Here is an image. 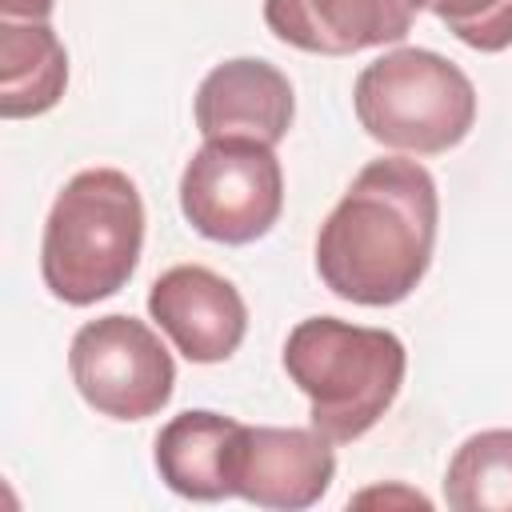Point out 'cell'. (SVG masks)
<instances>
[{
  "instance_id": "4fadbf2b",
  "label": "cell",
  "mask_w": 512,
  "mask_h": 512,
  "mask_svg": "<svg viewBox=\"0 0 512 512\" xmlns=\"http://www.w3.org/2000/svg\"><path fill=\"white\" fill-rule=\"evenodd\" d=\"M444 500L456 512H512V428H484L452 452Z\"/></svg>"
},
{
  "instance_id": "3957f363",
  "label": "cell",
  "mask_w": 512,
  "mask_h": 512,
  "mask_svg": "<svg viewBox=\"0 0 512 512\" xmlns=\"http://www.w3.org/2000/svg\"><path fill=\"white\" fill-rule=\"evenodd\" d=\"M284 372L308 396V420L332 444H352L400 396L408 352L388 328L308 316L284 340Z\"/></svg>"
},
{
  "instance_id": "6da1fadb",
  "label": "cell",
  "mask_w": 512,
  "mask_h": 512,
  "mask_svg": "<svg viewBox=\"0 0 512 512\" xmlns=\"http://www.w3.org/2000/svg\"><path fill=\"white\" fill-rule=\"evenodd\" d=\"M440 196L408 156L368 160L316 232V272L348 304L388 308L416 292L436 248Z\"/></svg>"
},
{
  "instance_id": "30bf717a",
  "label": "cell",
  "mask_w": 512,
  "mask_h": 512,
  "mask_svg": "<svg viewBox=\"0 0 512 512\" xmlns=\"http://www.w3.org/2000/svg\"><path fill=\"white\" fill-rule=\"evenodd\" d=\"M416 8V0H264V24L288 48L352 56L400 44L412 32Z\"/></svg>"
},
{
  "instance_id": "9c48e42d",
  "label": "cell",
  "mask_w": 512,
  "mask_h": 512,
  "mask_svg": "<svg viewBox=\"0 0 512 512\" xmlns=\"http://www.w3.org/2000/svg\"><path fill=\"white\" fill-rule=\"evenodd\" d=\"M192 112L204 140H256L276 148L292 128L296 100L288 76L276 64L260 56H236L200 80Z\"/></svg>"
},
{
  "instance_id": "277c9868",
  "label": "cell",
  "mask_w": 512,
  "mask_h": 512,
  "mask_svg": "<svg viewBox=\"0 0 512 512\" xmlns=\"http://www.w3.org/2000/svg\"><path fill=\"white\" fill-rule=\"evenodd\" d=\"M352 108L376 144L408 156H436L472 132L476 88L448 56L432 48H396L356 76Z\"/></svg>"
},
{
  "instance_id": "8fae6325",
  "label": "cell",
  "mask_w": 512,
  "mask_h": 512,
  "mask_svg": "<svg viewBox=\"0 0 512 512\" xmlns=\"http://www.w3.org/2000/svg\"><path fill=\"white\" fill-rule=\"evenodd\" d=\"M240 420L208 412V408H188L172 416L160 436H156V472L160 480L184 496V500H224L232 496L228 488V464H232V444H236Z\"/></svg>"
},
{
  "instance_id": "8992f818",
  "label": "cell",
  "mask_w": 512,
  "mask_h": 512,
  "mask_svg": "<svg viewBox=\"0 0 512 512\" xmlns=\"http://www.w3.org/2000/svg\"><path fill=\"white\" fill-rule=\"evenodd\" d=\"M68 372L88 408L108 420H148L172 400L176 364L164 340L136 316L112 312L76 328Z\"/></svg>"
},
{
  "instance_id": "9a60e30c",
  "label": "cell",
  "mask_w": 512,
  "mask_h": 512,
  "mask_svg": "<svg viewBox=\"0 0 512 512\" xmlns=\"http://www.w3.org/2000/svg\"><path fill=\"white\" fill-rule=\"evenodd\" d=\"M56 0H0L4 20H48Z\"/></svg>"
},
{
  "instance_id": "ba28073f",
  "label": "cell",
  "mask_w": 512,
  "mask_h": 512,
  "mask_svg": "<svg viewBox=\"0 0 512 512\" xmlns=\"http://www.w3.org/2000/svg\"><path fill=\"white\" fill-rule=\"evenodd\" d=\"M148 316L192 364L228 360L248 332V304L232 280L204 264H176L148 288Z\"/></svg>"
},
{
  "instance_id": "5bb4252c",
  "label": "cell",
  "mask_w": 512,
  "mask_h": 512,
  "mask_svg": "<svg viewBox=\"0 0 512 512\" xmlns=\"http://www.w3.org/2000/svg\"><path fill=\"white\" fill-rule=\"evenodd\" d=\"M476 52L512 48V0H416Z\"/></svg>"
},
{
  "instance_id": "7a4b0ae2",
  "label": "cell",
  "mask_w": 512,
  "mask_h": 512,
  "mask_svg": "<svg viewBox=\"0 0 512 512\" xmlns=\"http://www.w3.org/2000/svg\"><path fill=\"white\" fill-rule=\"evenodd\" d=\"M144 248V200L128 172L84 168L52 200L40 236V276L44 288L88 308L116 296Z\"/></svg>"
},
{
  "instance_id": "5b68a950",
  "label": "cell",
  "mask_w": 512,
  "mask_h": 512,
  "mask_svg": "<svg viewBox=\"0 0 512 512\" xmlns=\"http://www.w3.org/2000/svg\"><path fill=\"white\" fill-rule=\"evenodd\" d=\"M184 220L216 244H252L284 212V172L268 144L204 140L180 172Z\"/></svg>"
},
{
  "instance_id": "7c38bea8",
  "label": "cell",
  "mask_w": 512,
  "mask_h": 512,
  "mask_svg": "<svg viewBox=\"0 0 512 512\" xmlns=\"http://www.w3.org/2000/svg\"><path fill=\"white\" fill-rule=\"evenodd\" d=\"M68 88V52L48 20H0V116H44Z\"/></svg>"
},
{
  "instance_id": "52a82bcc",
  "label": "cell",
  "mask_w": 512,
  "mask_h": 512,
  "mask_svg": "<svg viewBox=\"0 0 512 512\" xmlns=\"http://www.w3.org/2000/svg\"><path fill=\"white\" fill-rule=\"evenodd\" d=\"M336 472V452L324 432L308 428H272L240 424L228 464L232 496L256 508H312Z\"/></svg>"
}]
</instances>
